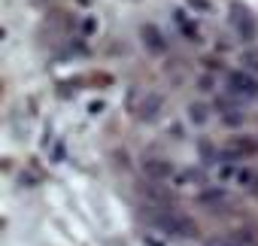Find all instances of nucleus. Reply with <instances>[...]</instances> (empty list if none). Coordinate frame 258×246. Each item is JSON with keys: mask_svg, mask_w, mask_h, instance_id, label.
I'll return each instance as SVG.
<instances>
[{"mask_svg": "<svg viewBox=\"0 0 258 246\" xmlns=\"http://www.w3.org/2000/svg\"><path fill=\"white\" fill-rule=\"evenodd\" d=\"M146 216H149L152 225H158V228H164L170 234H182V237H195L198 234V228H195V222L188 216H176V213H167V210H152Z\"/></svg>", "mask_w": 258, "mask_h": 246, "instance_id": "f257e3e1", "label": "nucleus"}, {"mask_svg": "<svg viewBox=\"0 0 258 246\" xmlns=\"http://www.w3.org/2000/svg\"><path fill=\"white\" fill-rule=\"evenodd\" d=\"M231 25H234V31L240 34V40H252L255 37V16L243 7V4H237V0H234V4H231Z\"/></svg>", "mask_w": 258, "mask_h": 246, "instance_id": "f03ea898", "label": "nucleus"}, {"mask_svg": "<svg viewBox=\"0 0 258 246\" xmlns=\"http://www.w3.org/2000/svg\"><path fill=\"white\" fill-rule=\"evenodd\" d=\"M228 88L237 97H255L258 94V79L252 73H231L228 76Z\"/></svg>", "mask_w": 258, "mask_h": 246, "instance_id": "7ed1b4c3", "label": "nucleus"}, {"mask_svg": "<svg viewBox=\"0 0 258 246\" xmlns=\"http://www.w3.org/2000/svg\"><path fill=\"white\" fill-rule=\"evenodd\" d=\"M140 37H143L146 49L155 52V55H161V52L167 49V46H164V37H161V31H158L155 25H143V28H140Z\"/></svg>", "mask_w": 258, "mask_h": 246, "instance_id": "20e7f679", "label": "nucleus"}, {"mask_svg": "<svg viewBox=\"0 0 258 246\" xmlns=\"http://www.w3.org/2000/svg\"><path fill=\"white\" fill-rule=\"evenodd\" d=\"M252 152H255V143L249 137H237V140L228 143V158H246Z\"/></svg>", "mask_w": 258, "mask_h": 246, "instance_id": "39448f33", "label": "nucleus"}, {"mask_svg": "<svg viewBox=\"0 0 258 246\" xmlns=\"http://www.w3.org/2000/svg\"><path fill=\"white\" fill-rule=\"evenodd\" d=\"M170 170H173V167H170L167 161H146V173H149V176H155V179H164Z\"/></svg>", "mask_w": 258, "mask_h": 246, "instance_id": "423d86ee", "label": "nucleus"}, {"mask_svg": "<svg viewBox=\"0 0 258 246\" xmlns=\"http://www.w3.org/2000/svg\"><path fill=\"white\" fill-rule=\"evenodd\" d=\"M243 67H246V70H252V73H258V49L243 52Z\"/></svg>", "mask_w": 258, "mask_h": 246, "instance_id": "0eeeda50", "label": "nucleus"}, {"mask_svg": "<svg viewBox=\"0 0 258 246\" xmlns=\"http://www.w3.org/2000/svg\"><path fill=\"white\" fill-rule=\"evenodd\" d=\"M158 106H161V97H149V103H146V109H143L140 115H143V118H149L152 112H158Z\"/></svg>", "mask_w": 258, "mask_h": 246, "instance_id": "6e6552de", "label": "nucleus"}, {"mask_svg": "<svg viewBox=\"0 0 258 246\" xmlns=\"http://www.w3.org/2000/svg\"><path fill=\"white\" fill-rule=\"evenodd\" d=\"M191 118L198 121V125H204V121H207V109H204L201 103H195V106H191Z\"/></svg>", "mask_w": 258, "mask_h": 246, "instance_id": "1a4fd4ad", "label": "nucleus"}, {"mask_svg": "<svg viewBox=\"0 0 258 246\" xmlns=\"http://www.w3.org/2000/svg\"><path fill=\"white\" fill-rule=\"evenodd\" d=\"M207 246H240L237 240H231V237H216V240H210Z\"/></svg>", "mask_w": 258, "mask_h": 246, "instance_id": "9d476101", "label": "nucleus"}, {"mask_svg": "<svg viewBox=\"0 0 258 246\" xmlns=\"http://www.w3.org/2000/svg\"><path fill=\"white\" fill-rule=\"evenodd\" d=\"M191 7H195V10H210L207 0H191Z\"/></svg>", "mask_w": 258, "mask_h": 246, "instance_id": "9b49d317", "label": "nucleus"}]
</instances>
